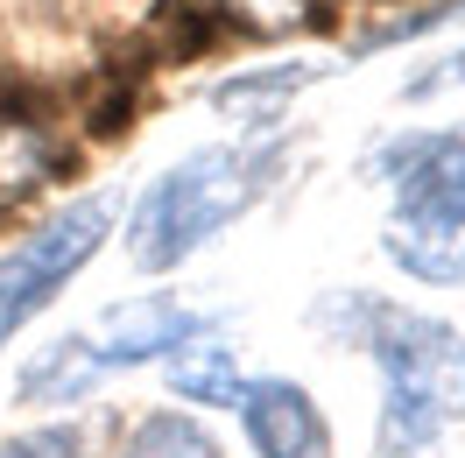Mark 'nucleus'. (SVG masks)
<instances>
[{
  "label": "nucleus",
  "mask_w": 465,
  "mask_h": 458,
  "mask_svg": "<svg viewBox=\"0 0 465 458\" xmlns=\"http://www.w3.org/2000/svg\"><path fill=\"white\" fill-rule=\"evenodd\" d=\"M444 92H465V43H459V50H444L430 71H416V78L402 85V99H409V106H423V99H444Z\"/></svg>",
  "instance_id": "nucleus-17"
},
{
  "label": "nucleus",
  "mask_w": 465,
  "mask_h": 458,
  "mask_svg": "<svg viewBox=\"0 0 465 458\" xmlns=\"http://www.w3.org/2000/svg\"><path fill=\"white\" fill-rule=\"evenodd\" d=\"M114 458H226V444L191 416V409H148L127 423Z\"/></svg>",
  "instance_id": "nucleus-12"
},
{
  "label": "nucleus",
  "mask_w": 465,
  "mask_h": 458,
  "mask_svg": "<svg viewBox=\"0 0 465 458\" xmlns=\"http://www.w3.org/2000/svg\"><path fill=\"white\" fill-rule=\"evenodd\" d=\"M275 163H282L275 142H212L155 170L127 212V261L142 275H176L275 184Z\"/></svg>",
  "instance_id": "nucleus-1"
},
{
  "label": "nucleus",
  "mask_w": 465,
  "mask_h": 458,
  "mask_svg": "<svg viewBox=\"0 0 465 458\" xmlns=\"http://www.w3.org/2000/svg\"><path fill=\"white\" fill-rule=\"evenodd\" d=\"M163 381H170V395L191 402V409H240V395H247L240 345H226L219 332H204V339L176 345L170 360H163Z\"/></svg>",
  "instance_id": "nucleus-9"
},
{
  "label": "nucleus",
  "mask_w": 465,
  "mask_h": 458,
  "mask_svg": "<svg viewBox=\"0 0 465 458\" xmlns=\"http://www.w3.org/2000/svg\"><path fill=\"white\" fill-rule=\"evenodd\" d=\"M0 458H85V437H78V423H35L0 437Z\"/></svg>",
  "instance_id": "nucleus-16"
},
{
  "label": "nucleus",
  "mask_w": 465,
  "mask_h": 458,
  "mask_svg": "<svg viewBox=\"0 0 465 458\" xmlns=\"http://www.w3.org/2000/svg\"><path fill=\"white\" fill-rule=\"evenodd\" d=\"M444 22H465V0H430V7H409V15H388L381 29L367 35H352L346 43V57H381V50H402V43H423L430 29H444Z\"/></svg>",
  "instance_id": "nucleus-14"
},
{
  "label": "nucleus",
  "mask_w": 465,
  "mask_h": 458,
  "mask_svg": "<svg viewBox=\"0 0 465 458\" xmlns=\"http://www.w3.org/2000/svg\"><path fill=\"white\" fill-rule=\"evenodd\" d=\"M367 353L381 367L374 458H437V444L465 423V332L381 296Z\"/></svg>",
  "instance_id": "nucleus-2"
},
{
  "label": "nucleus",
  "mask_w": 465,
  "mask_h": 458,
  "mask_svg": "<svg viewBox=\"0 0 465 458\" xmlns=\"http://www.w3.org/2000/svg\"><path fill=\"white\" fill-rule=\"evenodd\" d=\"M212 15L247 35H290V29H324L331 0H212Z\"/></svg>",
  "instance_id": "nucleus-13"
},
{
  "label": "nucleus",
  "mask_w": 465,
  "mask_h": 458,
  "mask_svg": "<svg viewBox=\"0 0 465 458\" xmlns=\"http://www.w3.org/2000/svg\"><path fill=\"white\" fill-rule=\"evenodd\" d=\"M114 226H120V198L114 191H85V198L57 204L50 219H35V226L0 254V353L57 304L92 261L106 254Z\"/></svg>",
  "instance_id": "nucleus-3"
},
{
  "label": "nucleus",
  "mask_w": 465,
  "mask_h": 458,
  "mask_svg": "<svg viewBox=\"0 0 465 458\" xmlns=\"http://www.w3.org/2000/svg\"><path fill=\"white\" fill-rule=\"evenodd\" d=\"M99 381H106V373H99V360H92V339L85 332H64V339L35 345L29 360H22L15 402H22V409H71V402H85Z\"/></svg>",
  "instance_id": "nucleus-8"
},
{
  "label": "nucleus",
  "mask_w": 465,
  "mask_h": 458,
  "mask_svg": "<svg viewBox=\"0 0 465 458\" xmlns=\"http://www.w3.org/2000/svg\"><path fill=\"white\" fill-rule=\"evenodd\" d=\"M339 64H324V57H290V64H254V71H232V78H219V85L204 92L219 114L240 127V134H268L275 120L290 114V99L296 92H311L318 78H331Z\"/></svg>",
  "instance_id": "nucleus-7"
},
{
  "label": "nucleus",
  "mask_w": 465,
  "mask_h": 458,
  "mask_svg": "<svg viewBox=\"0 0 465 458\" xmlns=\"http://www.w3.org/2000/svg\"><path fill=\"white\" fill-rule=\"evenodd\" d=\"M226 35V22L212 15V0H163L155 15H148V29L134 35V57L155 71V64H191L204 57L212 43Z\"/></svg>",
  "instance_id": "nucleus-11"
},
{
  "label": "nucleus",
  "mask_w": 465,
  "mask_h": 458,
  "mask_svg": "<svg viewBox=\"0 0 465 458\" xmlns=\"http://www.w3.org/2000/svg\"><path fill=\"white\" fill-rule=\"evenodd\" d=\"M367 176L409 226H465V127H395L367 148Z\"/></svg>",
  "instance_id": "nucleus-4"
},
{
  "label": "nucleus",
  "mask_w": 465,
  "mask_h": 458,
  "mask_svg": "<svg viewBox=\"0 0 465 458\" xmlns=\"http://www.w3.org/2000/svg\"><path fill=\"white\" fill-rule=\"evenodd\" d=\"M381 254L423 289H465V226H395L381 233Z\"/></svg>",
  "instance_id": "nucleus-10"
},
{
  "label": "nucleus",
  "mask_w": 465,
  "mask_h": 458,
  "mask_svg": "<svg viewBox=\"0 0 465 458\" xmlns=\"http://www.w3.org/2000/svg\"><path fill=\"white\" fill-rule=\"evenodd\" d=\"M374 311H381L374 289L346 283V289H324V296H318L311 324H318L324 339H339V345H367V324H374Z\"/></svg>",
  "instance_id": "nucleus-15"
},
{
  "label": "nucleus",
  "mask_w": 465,
  "mask_h": 458,
  "mask_svg": "<svg viewBox=\"0 0 465 458\" xmlns=\"http://www.w3.org/2000/svg\"><path fill=\"white\" fill-rule=\"evenodd\" d=\"M204 332H219V317H212V311L183 304L176 289H142V296L106 304L85 339H92L99 373H134V367H163L176 345L204 339Z\"/></svg>",
  "instance_id": "nucleus-5"
},
{
  "label": "nucleus",
  "mask_w": 465,
  "mask_h": 458,
  "mask_svg": "<svg viewBox=\"0 0 465 458\" xmlns=\"http://www.w3.org/2000/svg\"><path fill=\"white\" fill-rule=\"evenodd\" d=\"M0 120H50V92L15 78V71H0Z\"/></svg>",
  "instance_id": "nucleus-18"
},
{
  "label": "nucleus",
  "mask_w": 465,
  "mask_h": 458,
  "mask_svg": "<svg viewBox=\"0 0 465 458\" xmlns=\"http://www.w3.org/2000/svg\"><path fill=\"white\" fill-rule=\"evenodd\" d=\"M240 430H247V452L254 458H331L339 452L331 444V416L290 373H247Z\"/></svg>",
  "instance_id": "nucleus-6"
}]
</instances>
